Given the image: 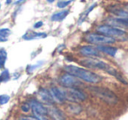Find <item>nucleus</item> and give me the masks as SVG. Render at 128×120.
Masks as SVG:
<instances>
[{
  "instance_id": "obj_1",
  "label": "nucleus",
  "mask_w": 128,
  "mask_h": 120,
  "mask_svg": "<svg viewBox=\"0 0 128 120\" xmlns=\"http://www.w3.org/2000/svg\"><path fill=\"white\" fill-rule=\"evenodd\" d=\"M64 70L70 74H72L73 76L79 79L83 80L84 82L91 83H97L98 82L101 81V77L98 75L97 74L93 72H91L87 69L79 68L77 66H73V65H68V66L64 67Z\"/></svg>"
},
{
  "instance_id": "obj_2",
  "label": "nucleus",
  "mask_w": 128,
  "mask_h": 120,
  "mask_svg": "<svg viewBox=\"0 0 128 120\" xmlns=\"http://www.w3.org/2000/svg\"><path fill=\"white\" fill-rule=\"evenodd\" d=\"M81 64L84 65V66L87 67V68H98V69H101L106 71L108 74H112V76L116 77L118 80H120L121 83H124L126 84V81L120 75V73H118L115 68H113L112 66H110L109 64L107 63L104 62L102 61H100V60H97V59H93V58H89V59H86V60H83L81 61Z\"/></svg>"
},
{
  "instance_id": "obj_3",
  "label": "nucleus",
  "mask_w": 128,
  "mask_h": 120,
  "mask_svg": "<svg viewBox=\"0 0 128 120\" xmlns=\"http://www.w3.org/2000/svg\"><path fill=\"white\" fill-rule=\"evenodd\" d=\"M97 30L100 33L114 39H120L121 41H126L128 39V34L125 31L116 27H112L111 25H100Z\"/></svg>"
},
{
  "instance_id": "obj_4",
  "label": "nucleus",
  "mask_w": 128,
  "mask_h": 120,
  "mask_svg": "<svg viewBox=\"0 0 128 120\" xmlns=\"http://www.w3.org/2000/svg\"><path fill=\"white\" fill-rule=\"evenodd\" d=\"M92 91L97 96L101 98L104 102L110 104H115L118 103V97L115 95L114 92L110 90L109 89L101 88V87H92Z\"/></svg>"
},
{
  "instance_id": "obj_5",
  "label": "nucleus",
  "mask_w": 128,
  "mask_h": 120,
  "mask_svg": "<svg viewBox=\"0 0 128 120\" xmlns=\"http://www.w3.org/2000/svg\"><path fill=\"white\" fill-rule=\"evenodd\" d=\"M86 39L88 42L92 44L96 45H110L115 42V39L110 38L104 34H97V33H90L86 35Z\"/></svg>"
},
{
  "instance_id": "obj_6",
  "label": "nucleus",
  "mask_w": 128,
  "mask_h": 120,
  "mask_svg": "<svg viewBox=\"0 0 128 120\" xmlns=\"http://www.w3.org/2000/svg\"><path fill=\"white\" fill-rule=\"evenodd\" d=\"M63 91L66 96V100L68 99L72 102H79L86 99V94L78 88H68L67 90Z\"/></svg>"
},
{
  "instance_id": "obj_7",
  "label": "nucleus",
  "mask_w": 128,
  "mask_h": 120,
  "mask_svg": "<svg viewBox=\"0 0 128 120\" xmlns=\"http://www.w3.org/2000/svg\"><path fill=\"white\" fill-rule=\"evenodd\" d=\"M60 83L66 88H77L81 85V83L77 79V77L70 74H64L60 78Z\"/></svg>"
},
{
  "instance_id": "obj_8",
  "label": "nucleus",
  "mask_w": 128,
  "mask_h": 120,
  "mask_svg": "<svg viewBox=\"0 0 128 120\" xmlns=\"http://www.w3.org/2000/svg\"><path fill=\"white\" fill-rule=\"evenodd\" d=\"M30 108L33 111L34 116L36 115H44L46 116L48 114V110L43 105V103L36 101V100H32L30 101Z\"/></svg>"
},
{
  "instance_id": "obj_9",
  "label": "nucleus",
  "mask_w": 128,
  "mask_h": 120,
  "mask_svg": "<svg viewBox=\"0 0 128 120\" xmlns=\"http://www.w3.org/2000/svg\"><path fill=\"white\" fill-rule=\"evenodd\" d=\"M80 53L81 54L84 56H88V57H98V56H100V51L91 46L82 47L80 48Z\"/></svg>"
},
{
  "instance_id": "obj_10",
  "label": "nucleus",
  "mask_w": 128,
  "mask_h": 120,
  "mask_svg": "<svg viewBox=\"0 0 128 120\" xmlns=\"http://www.w3.org/2000/svg\"><path fill=\"white\" fill-rule=\"evenodd\" d=\"M38 95L40 96L41 100H42L44 103H47L48 105H52L54 103L55 100L53 99L51 92H50L49 90H46V89H41L38 92Z\"/></svg>"
},
{
  "instance_id": "obj_11",
  "label": "nucleus",
  "mask_w": 128,
  "mask_h": 120,
  "mask_svg": "<svg viewBox=\"0 0 128 120\" xmlns=\"http://www.w3.org/2000/svg\"><path fill=\"white\" fill-rule=\"evenodd\" d=\"M52 97L54 100L58 101V103H63V102L66 101V96H64V91L60 89L57 88V87H53L50 90Z\"/></svg>"
},
{
  "instance_id": "obj_12",
  "label": "nucleus",
  "mask_w": 128,
  "mask_h": 120,
  "mask_svg": "<svg viewBox=\"0 0 128 120\" xmlns=\"http://www.w3.org/2000/svg\"><path fill=\"white\" fill-rule=\"evenodd\" d=\"M46 33L44 32H28L27 33L23 36L24 39L26 41H32V39H43V38L46 37Z\"/></svg>"
},
{
  "instance_id": "obj_13",
  "label": "nucleus",
  "mask_w": 128,
  "mask_h": 120,
  "mask_svg": "<svg viewBox=\"0 0 128 120\" xmlns=\"http://www.w3.org/2000/svg\"><path fill=\"white\" fill-rule=\"evenodd\" d=\"M48 113L52 116V117L54 120H64V116L61 110H59L58 108L55 107H51L48 110Z\"/></svg>"
},
{
  "instance_id": "obj_14",
  "label": "nucleus",
  "mask_w": 128,
  "mask_h": 120,
  "mask_svg": "<svg viewBox=\"0 0 128 120\" xmlns=\"http://www.w3.org/2000/svg\"><path fill=\"white\" fill-rule=\"evenodd\" d=\"M98 51H101V52L104 53L106 54H109L111 56H114L116 54L118 49L116 48H113V47L110 46H104V45H100L96 48Z\"/></svg>"
},
{
  "instance_id": "obj_15",
  "label": "nucleus",
  "mask_w": 128,
  "mask_h": 120,
  "mask_svg": "<svg viewBox=\"0 0 128 120\" xmlns=\"http://www.w3.org/2000/svg\"><path fill=\"white\" fill-rule=\"evenodd\" d=\"M68 14H69V11L68 10H64V11H61V12H58L52 16V21H61L64 19H66V17Z\"/></svg>"
},
{
  "instance_id": "obj_16",
  "label": "nucleus",
  "mask_w": 128,
  "mask_h": 120,
  "mask_svg": "<svg viewBox=\"0 0 128 120\" xmlns=\"http://www.w3.org/2000/svg\"><path fill=\"white\" fill-rule=\"evenodd\" d=\"M10 34H12V31L9 28L0 29V41H1V42L7 41Z\"/></svg>"
},
{
  "instance_id": "obj_17",
  "label": "nucleus",
  "mask_w": 128,
  "mask_h": 120,
  "mask_svg": "<svg viewBox=\"0 0 128 120\" xmlns=\"http://www.w3.org/2000/svg\"><path fill=\"white\" fill-rule=\"evenodd\" d=\"M110 11L112 12L114 15L118 16V18H128V12L122 10V9L118 8H110Z\"/></svg>"
},
{
  "instance_id": "obj_18",
  "label": "nucleus",
  "mask_w": 128,
  "mask_h": 120,
  "mask_svg": "<svg viewBox=\"0 0 128 120\" xmlns=\"http://www.w3.org/2000/svg\"><path fill=\"white\" fill-rule=\"evenodd\" d=\"M110 21L114 24L128 27V18H116V19H110Z\"/></svg>"
},
{
  "instance_id": "obj_19",
  "label": "nucleus",
  "mask_w": 128,
  "mask_h": 120,
  "mask_svg": "<svg viewBox=\"0 0 128 120\" xmlns=\"http://www.w3.org/2000/svg\"><path fill=\"white\" fill-rule=\"evenodd\" d=\"M7 59V53L4 49H0V68H4L5 62Z\"/></svg>"
},
{
  "instance_id": "obj_20",
  "label": "nucleus",
  "mask_w": 128,
  "mask_h": 120,
  "mask_svg": "<svg viewBox=\"0 0 128 120\" xmlns=\"http://www.w3.org/2000/svg\"><path fill=\"white\" fill-rule=\"evenodd\" d=\"M10 79V73L8 70H4L1 74H0V83H4V82H7Z\"/></svg>"
},
{
  "instance_id": "obj_21",
  "label": "nucleus",
  "mask_w": 128,
  "mask_h": 120,
  "mask_svg": "<svg viewBox=\"0 0 128 120\" xmlns=\"http://www.w3.org/2000/svg\"><path fill=\"white\" fill-rule=\"evenodd\" d=\"M10 100V96L8 95H1L0 96V105L7 103Z\"/></svg>"
},
{
  "instance_id": "obj_22",
  "label": "nucleus",
  "mask_w": 128,
  "mask_h": 120,
  "mask_svg": "<svg viewBox=\"0 0 128 120\" xmlns=\"http://www.w3.org/2000/svg\"><path fill=\"white\" fill-rule=\"evenodd\" d=\"M72 2V0H68V1H59L58 3V8H64V7H66L68 5H70Z\"/></svg>"
},
{
  "instance_id": "obj_23",
  "label": "nucleus",
  "mask_w": 128,
  "mask_h": 120,
  "mask_svg": "<svg viewBox=\"0 0 128 120\" xmlns=\"http://www.w3.org/2000/svg\"><path fill=\"white\" fill-rule=\"evenodd\" d=\"M30 105L29 103H24V104L22 105V110L24 112H28L30 110Z\"/></svg>"
},
{
  "instance_id": "obj_24",
  "label": "nucleus",
  "mask_w": 128,
  "mask_h": 120,
  "mask_svg": "<svg viewBox=\"0 0 128 120\" xmlns=\"http://www.w3.org/2000/svg\"><path fill=\"white\" fill-rule=\"evenodd\" d=\"M34 117H36L37 120H49L44 115H36V116H34Z\"/></svg>"
},
{
  "instance_id": "obj_25",
  "label": "nucleus",
  "mask_w": 128,
  "mask_h": 120,
  "mask_svg": "<svg viewBox=\"0 0 128 120\" xmlns=\"http://www.w3.org/2000/svg\"><path fill=\"white\" fill-rule=\"evenodd\" d=\"M43 25H44V23H43L42 21H38V22H37L34 25V28H36V29L40 28L41 26H43Z\"/></svg>"
},
{
  "instance_id": "obj_26",
  "label": "nucleus",
  "mask_w": 128,
  "mask_h": 120,
  "mask_svg": "<svg viewBox=\"0 0 128 120\" xmlns=\"http://www.w3.org/2000/svg\"><path fill=\"white\" fill-rule=\"evenodd\" d=\"M20 120H37V118L33 117H22Z\"/></svg>"
},
{
  "instance_id": "obj_27",
  "label": "nucleus",
  "mask_w": 128,
  "mask_h": 120,
  "mask_svg": "<svg viewBox=\"0 0 128 120\" xmlns=\"http://www.w3.org/2000/svg\"><path fill=\"white\" fill-rule=\"evenodd\" d=\"M12 0H6V4H10Z\"/></svg>"
},
{
  "instance_id": "obj_28",
  "label": "nucleus",
  "mask_w": 128,
  "mask_h": 120,
  "mask_svg": "<svg viewBox=\"0 0 128 120\" xmlns=\"http://www.w3.org/2000/svg\"><path fill=\"white\" fill-rule=\"evenodd\" d=\"M23 1H24V0H18V1L16 2V4H19V3H20V2H23Z\"/></svg>"
},
{
  "instance_id": "obj_29",
  "label": "nucleus",
  "mask_w": 128,
  "mask_h": 120,
  "mask_svg": "<svg viewBox=\"0 0 128 120\" xmlns=\"http://www.w3.org/2000/svg\"><path fill=\"white\" fill-rule=\"evenodd\" d=\"M48 2H50V3H53L54 1H55V0H47Z\"/></svg>"
},
{
  "instance_id": "obj_30",
  "label": "nucleus",
  "mask_w": 128,
  "mask_h": 120,
  "mask_svg": "<svg viewBox=\"0 0 128 120\" xmlns=\"http://www.w3.org/2000/svg\"><path fill=\"white\" fill-rule=\"evenodd\" d=\"M126 9H127V10H128V5H126Z\"/></svg>"
},
{
  "instance_id": "obj_31",
  "label": "nucleus",
  "mask_w": 128,
  "mask_h": 120,
  "mask_svg": "<svg viewBox=\"0 0 128 120\" xmlns=\"http://www.w3.org/2000/svg\"><path fill=\"white\" fill-rule=\"evenodd\" d=\"M0 8H1V5H0Z\"/></svg>"
}]
</instances>
